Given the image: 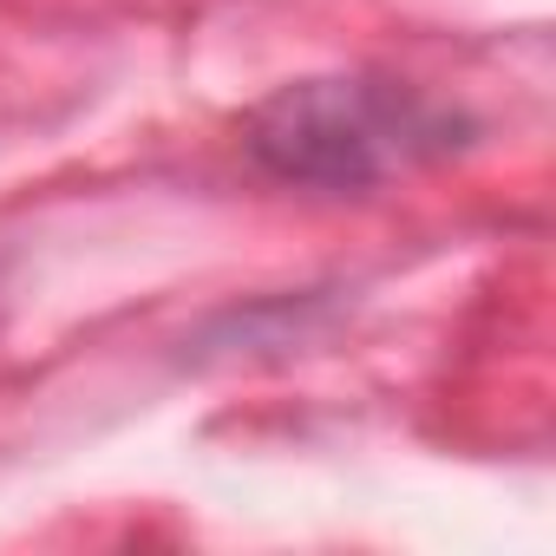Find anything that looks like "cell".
Here are the masks:
<instances>
[{
    "label": "cell",
    "instance_id": "6da1fadb",
    "mask_svg": "<svg viewBox=\"0 0 556 556\" xmlns=\"http://www.w3.org/2000/svg\"><path fill=\"white\" fill-rule=\"evenodd\" d=\"M465 118L406 79L380 73H308L275 86L242 118V151L315 197H374L380 184L465 151Z\"/></svg>",
    "mask_w": 556,
    "mask_h": 556
}]
</instances>
